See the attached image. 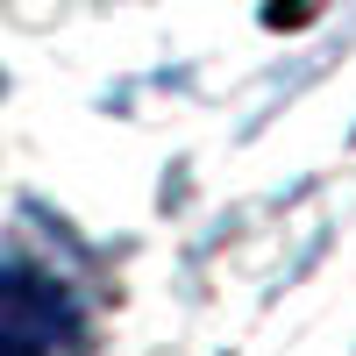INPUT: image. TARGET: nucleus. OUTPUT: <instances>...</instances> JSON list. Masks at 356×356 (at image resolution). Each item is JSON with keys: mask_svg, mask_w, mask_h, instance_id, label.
<instances>
[{"mask_svg": "<svg viewBox=\"0 0 356 356\" xmlns=\"http://www.w3.org/2000/svg\"><path fill=\"white\" fill-rule=\"evenodd\" d=\"M0 356H8V349H0Z\"/></svg>", "mask_w": 356, "mask_h": 356, "instance_id": "obj_2", "label": "nucleus"}, {"mask_svg": "<svg viewBox=\"0 0 356 356\" xmlns=\"http://www.w3.org/2000/svg\"><path fill=\"white\" fill-rule=\"evenodd\" d=\"M79 342V300L50 271L0 257V349L8 356H50Z\"/></svg>", "mask_w": 356, "mask_h": 356, "instance_id": "obj_1", "label": "nucleus"}]
</instances>
